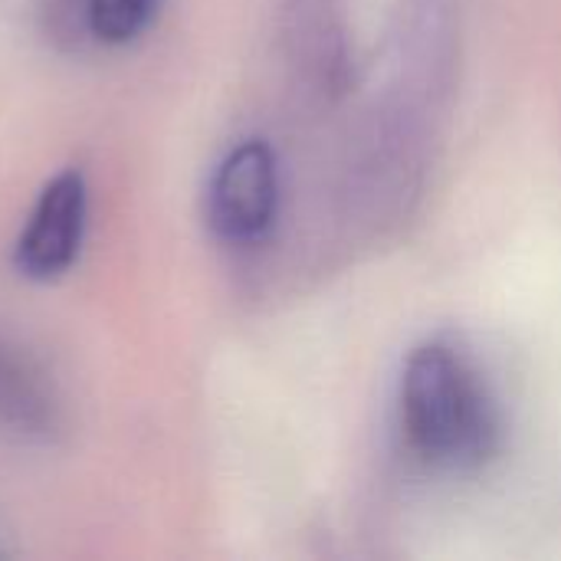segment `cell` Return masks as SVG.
Masks as SVG:
<instances>
[{
  "label": "cell",
  "instance_id": "277c9868",
  "mask_svg": "<svg viewBox=\"0 0 561 561\" xmlns=\"http://www.w3.org/2000/svg\"><path fill=\"white\" fill-rule=\"evenodd\" d=\"M0 424L26 434L46 437L56 427V404L39 385V378L0 345Z\"/></svg>",
  "mask_w": 561,
  "mask_h": 561
},
{
  "label": "cell",
  "instance_id": "5b68a950",
  "mask_svg": "<svg viewBox=\"0 0 561 561\" xmlns=\"http://www.w3.org/2000/svg\"><path fill=\"white\" fill-rule=\"evenodd\" d=\"M158 0H85V20L95 39L102 43H128L135 39L154 16Z\"/></svg>",
  "mask_w": 561,
  "mask_h": 561
},
{
  "label": "cell",
  "instance_id": "6da1fadb",
  "mask_svg": "<svg viewBox=\"0 0 561 561\" xmlns=\"http://www.w3.org/2000/svg\"><path fill=\"white\" fill-rule=\"evenodd\" d=\"M401 431L411 450L450 473L483 467L500 450V411L477 365L447 342L414 348L401 375Z\"/></svg>",
  "mask_w": 561,
  "mask_h": 561
},
{
  "label": "cell",
  "instance_id": "3957f363",
  "mask_svg": "<svg viewBox=\"0 0 561 561\" xmlns=\"http://www.w3.org/2000/svg\"><path fill=\"white\" fill-rule=\"evenodd\" d=\"M82 230H85V181L79 171H62L56 174L16 243V266L30 279H56L62 276L82 247Z\"/></svg>",
  "mask_w": 561,
  "mask_h": 561
},
{
  "label": "cell",
  "instance_id": "7a4b0ae2",
  "mask_svg": "<svg viewBox=\"0 0 561 561\" xmlns=\"http://www.w3.org/2000/svg\"><path fill=\"white\" fill-rule=\"evenodd\" d=\"M279 207V168L266 141L237 145L214 171L207 194L210 227L230 243H250L270 230Z\"/></svg>",
  "mask_w": 561,
  "mask_h": 561
}]
</instances>
